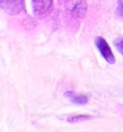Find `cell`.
<instances>
[{
    "mask_svg": "<svg viewBox=\"0 0 123 132\" xmlns=\"http://www.w3.org/2000/svg\"><path fill=\"white\" fill-rule=\"evenodd\" d=\"M0 6L10 15H16L24 7V0H0Z\"/></svg>",
    "mask_w": 123,
    "mask_h": 132,
    "instance_id": "1",
    "label": "cell"
},
{
    "mask_svg": "<svg viewBox=\"0 0 123 132\" xmlns=\"http://www.w3.org/2000/svg\"><path fill=\"white\" fill-rule=\"evenodd\" d=\"M95 44L97 46L98 50L101 53V55L104 57V59L107 62L110 63V64H115L116 63V58L112 54V49H111L110 45L108 44V43L103 38L98 37L95 40Z\"/></svg>",
    "mask_w": 123,
    "mask_h": 132,
    "instance_id": "2",
    "label": "cell"
},
{
    "mask_svg": "<svg viewBox=\"0 0 123 132\" xmlns=\"http://www.w3.org/2000/svg\"><path fill=\"white\" fill-rule=\"evenodd\" d=\"M33 1V10L36 15H42L49 11L52 0H32Z\"/></svg>",
    "mask_w": 123,
    "mask_h": 132,
    "instance_id": "3",
    "label": "cell"
},
{
    "mask_svg": "<svg viewBox=\"0 0 123 132\" xmlns=\"http://www.w3.org/2000/svg\"><path fill=\"white\" fill-rule=\"evenodd\" d=\"M69 96L71 97V100H72L74 103H79V104H85L87 103V97L86 95H72L71 94H69Z\"/></svg>",
    "mask_w": 123,
    "mask_h": 132,
    "instance_id": "4",
    "label": "cell"
},
{
    "mask_svg": "<svg viewBox=\"0 0 123 132\" xmlns=\"http://www.w3.org/2000/svg\"><path fill=\"white\" fill-rule=\"evenodd\" d=\"M115 45L119 50V52L123 55V37H120L115 40Z\"/></svg>",
    "mask_w": 123,
    "mask_h": 132,
    "instance_id": "5",
    "label": "cell"
},
{
    "mask_svg": "<svg viewBox=\"0 0 123 132\" xmlns=\"http://www.w3.org/2000/svg\"><path fill=\"white\" fill-rule=\"evenodd\" d=\"M89 119H91V117H89V116H76V117L70 118L68 121H72V122H76V121H86V120H89Z\"/></svg>",
    "mask_w": 123,
    "mask_h": 132,
    "instance_id": "6",
    "label": "cell"
},
{
    "mask_svg": "<svg viewBox=\"0 0 123 132\" xmlns=\"http://www.w3.org/2000/svg\"><path fill=\"white\" fill-rule=\"evenodd\" d=\"M116 14L120 18H123V0H118V6L116 10Z\"/></svg>",
    "mask_w": 123,
    "mask_h": 132,
    "instance_id": "7",
    "label": "cell"
}]
</instances>
